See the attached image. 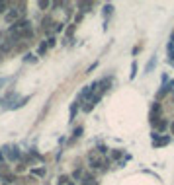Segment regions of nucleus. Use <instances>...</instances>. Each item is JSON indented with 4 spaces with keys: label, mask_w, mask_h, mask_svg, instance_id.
I'll return each mask as SVG.
<instances>
[{
    "label": "nucleus",
    "mask_w": 174,
    "mask_h": 185,
    "mask_svg": "<svg viewBox=\"0 0 174 185\" xmlns=\"http://www.w3.org/2000/svg\"><path fill=\"white\" fill-rule=\"evenodd\" d=\"M8 158L10 160H20V150L18 148H8Z\"/></svg>",
    "instance_id": "f257e3e1"
},
{
    "label": "nucleus",
    "mask_w": 174,
    "mask_h": 185,
    "mask_svg": "<svg viewBox=\"0 0 174 185\" xmlns=\"http://www.w3.org/2000/svg\"><path fill=\"white\" fill-rule=\"evenodd\" d=\"M155 65H156V59H155V57H153V59L149 60V65L145 66V74H149L151 70H153V66H155Z\"/></svg>",
    "instance_id": "f03ea898"
},
{
    "label": "nucleus",
    "mask_w": 174,
    "mask_h": 185,
    "mask_svg": "<svg viewBox=\"0 0 174 185\" xmlns=\"http://www.w3.org/2000/svg\"><path fill=\"white\" fill-rule=\"evenodd\" d=\"M170 140V136H164V139H159V140H153V144L155 146H162V144H166Z\"/></svg>",
    "instance_id": "7ed1b4c3"
},
{
    "label": "nucleus",
    "mask_w": 174,
    "mask_h": 185,
    "mask_svg": "<svg viewBox=\"0 0 174 185\" xmlns=\"http://www.w3.org/2000/svg\"><path fill=\"white\" fill-rule=\"evenodd\" d=\"M26 62H35V59H33V55H26Z\"/></svg>",
    "instance_id": "20e7f679"
},
{
    "label": "nucleus",
    "mask_w": 174,
    "mask_h": 185,
    "mask_svg": "<svg viewBox=\"0 0 174 185\" xmlns=\"http://www.w3.org/2000/svg\"><path fill=\"white\" fill-rule=\"evenodd\" d=\"M172 133H174V123H172Z\"/></svg>",
    "instance_id": "39448f33"
}]
</instances>
